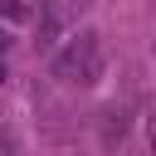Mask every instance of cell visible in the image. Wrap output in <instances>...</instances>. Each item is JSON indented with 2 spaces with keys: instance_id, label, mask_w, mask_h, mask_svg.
Here are the masks:
<instances>
[{
  "instance_id": "cell-1",
  "label": "cell",
  "mask_w": 156,
  "mask_h": 156,
  "mask_svg": "<svg viewBox=\"0 0 156 156\" xmlns=\"http://www.w3.org/2000/svg\"><path fill=\"white\" fill-rule=\"evenodd\" d=\"M98 73H102V49H98V34H78L63 54H54V78L98 83Z\"/></svg>"
},
{
  "instance_id": "cell-2",
  "label": "cell",
  "mask_w": 156,
  "mask_h": 156,
  "mask_svg": "<svg viewBox=\"0 0 156 156\" xmlns=\"http://www.w3.org/2000/svg\"><path fill=\"white\" fill-rule=\"evenodd\" d=\"M5 15H10V20H24V5H20V0H5Z\"/></svg>"
},
{
  "instance_id": "cell-3",
  "label": "cell",
  "mask_w": 156,
  "mask_h": 156,
  "mask_svg": "<svg viewBox=\"0 0 156 156\" xmlns=\"http://www.w3.org/2000/svg\"><path fill=\"white\" fill-rule=\"evenodd\" d=\"M146 141H151V151H156V117H146Z\"/></svg>"
}]
</instances>
